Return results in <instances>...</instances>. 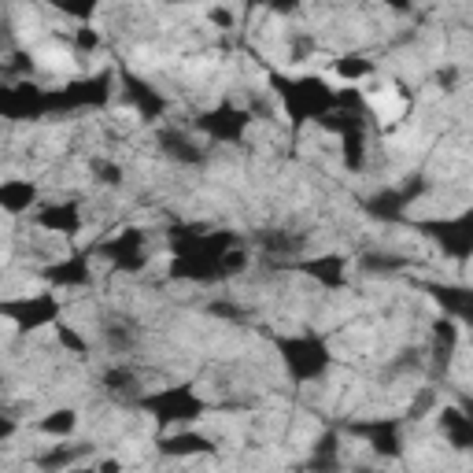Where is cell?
<instances>
[{"instance_id": "1", "label": "cell", "mask_w": 473, "mask_h": 473, "mask_svg": "<svg viewBox=\"0 0 473 473\" xmlns=\"http://www.w3.org/2000/svg\"><path fill=\"white\" fill-rule=\"evenodd\" d=\"M30 200H34V185L23 182V177H8L4 182V211L8 215H19L23 207H30Z\"/></svg>"}, {"instance_id": "2", "label": "cell", "mask_w": 473, "mask_h": 473, "mask_svg": "<svg viewBox=\"0 0 473 473\" xmlns=\"http://www.w3.org/2000/svg\"><path fill=\"white\" fill-rule=\"evenodd\" d=\"M37 429L48 433V436H71V433L78 429V414L63 407V411H52L48 418H41V421H37Z\"/></svg>"}]
</instances>
